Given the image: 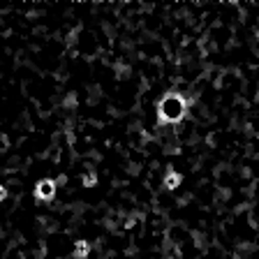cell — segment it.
<instances>
[{"mask_svg":"<svg viewBox=\"0 0 259 259\" xmlns=\"http://www.w3.org/2000/svg\"><path fill=\"white\" fill-rule=\"evenodd\" d=\"M187 109H190V102L185 100V95L167 93L158 102V123L160 125H176L185 118Z\"/></svg>","mask_w":259,"mask_h":259,"instance_id":"cell-1","label":"cell"},{"mask_svg":"<svg viewBox=\"0 0 259 259\" xmlns=\"http://www.w3.org/2000/svg\"><path fill=\"white\" fill-rule=\"evenodd\" d=\"M56 187H58V183H56V180H51V178L37 180V185H35V199L51 201L53 197H56Z\"/></svg>","mask_w":259,"mask_h":259,"instance_id":"cell-2","label":"cell"},{"mask_svg":"<svg viewBox=\"0 0 259 259\" xmlns=\"http://www.w3.org/2000/svg\"><path fill=\"white\" fill-rule=\"evenodd\" d=\"M88 253H90V243H88V241H77V243H74L72 255L77 259H86Z\"/></svg>","mask_w":259,"mask_h":259,"instance_id":"cell-3","label":"cell"},{"mask_svg":"<svg viewBox=\"0 0 259 259\" xmlns=\"http://www.w3.org/2000/svg\"><path fill=\"white\" fill-rule=\"evenodd\" d=\"M180 180H183V176H180L178 172H167V176H165V187H167V190H176V187L180 185Z\"/></svg>","mask_w":259,"mask_h":259,"instance_id":"cell-4","label":"cell"},{"mask_svg":"<svg viewBox=\"0 0 259 259\" xmlns=\"http://www.w3.org/2000/svg\"><path fill=\"white\" fill-rule=\"evenodd\" d=\"M81 183H84V187H93L95 183H97V176H95V173H84Z\"/></svg>","mask_w":259,"mask_h":259,"instance_id":"cell-5","label":"cell"},{"mask_svg":"<svg viewBox=\"0 0 259 259\" xmlns=\"http://www.w3.org/2000/svg\"><path fill=\"white\" fill-rule=\"evenodd\" d=\"M5 199H7V187L0 185V201H5Z\"/></svg>","mask_w":259,"mask_h":259,"instance_id":"cell-6","label":"cell"}]
</instances>
